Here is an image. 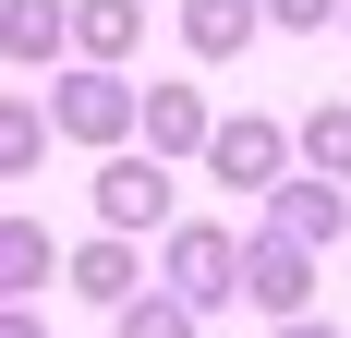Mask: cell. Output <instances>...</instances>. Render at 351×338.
<instances>
[{
  "instance_id": "cell-1",
  "label": "cell",
  "mask_w": 351,
  "mask_h": 338,
  "mask_svg": "<svg viewBox=\"0 0 351 338\" xmlns=\"http://www.w3.org/2000/svg\"><path fill=\"white\" fill-rule=\"evenodd\" d=\"M49 121H61L73 145H97V157H121V145L145 133V85H134V73H97V61H73L61 85H49Z\"/></svg>"
},
{
  "instance_id": "cell-2",
  "label": "cell",
  "mask_w": 351,
  "mask_h": 338,
  "mask_svg": "<svg viewBox=\"0 0 351 338\" xmlns=\"http://www.w3.org/2000/svg\"><path fill=\"white\" fill-rule=\"evenodd\" d=\"M158 290L194 314L243 302V230H218V218H194V230H170V254H158Z\"/></svg>"
},
{
  "instance_id": "cell-3",
  "label": "cell",
  "mask_w": 351,
  "mask_h": 338,
  "mask_svg": "<svg viewBox=\"0 0 351 338\" xmlns=\"http://www.w3.org/2000/svg\"><path fill=\"white\" fill-rule=\"evenodd\" d=\"M97 230H170V157H145V145H121V157H97Z\"/></svg>"
},
{
  "instance_id": "cell-4",
  "label": "cell",
  "mask_w": 351,
  "mask_h": 338,
  "mask_svg": "<svg viewBox=\"0 0 351 338\" xmlns=\"http://www.w3.org/2000/svg\"><path fill=\"white\" fill-rule=\"evenodd\" d=\"M243 302L267 314V326H291V314L315 302V254L279 242V230H243Z\"/></svg>"
},
{
  "instance_id": "cell-5",
  "label": "cell",
  "mask_w": 351,
  "mask_h": 338,
  "mask_svg": "<svg viewBox=\"0 0 351 338\" xmlns=\"http://www.w3.org/2000/svg\"><path fill=\"white\" fill-rule=\"evenodd\" d=\"M291 157H303V145H291L279 121H254V109H243V121H218V145H206V169L230 181V194H254V205L291 181Z\"/></svg>"
},
{
  "instance_id": "cell-6",
  "label": "cell",
  "mask_w": 351,
  "mask_h": 338,
  "mask_svg": "<svg viewBox=\"0 0 351 338\" xmlns=\"http://www.w3.org/2000/svg\"><path fill=\"white\" fill-rule=\"evenodd\" d=\"M267 230L315 254V242H339V230H351V194H339V181H315V169H291L279 194H267Z\"/></svg>"
},
{
  "instance_id": "cell-7",
  "label": "cell",
  "mask_w": 351,
  "mask_h": 338,
  "mask_svg": "<svg viewBox=\"0 0 351 338\" xmlns=\"http://www.w3.org/2000/svg\"><path fill=\"white\" fill-rule=\"evenodd\" d=\"M206 145H218L206 85H145V157H206Z\"/></svg>"
},
{
  "instance_id": "cell-8",
  "label": "cell",
  "mask_w": 351,
  "mask_h": 338,
  "mask_svg": "<svg viewBox=\"0 0 351 338\" xmlns=\"http://www.w3.org/2000/svg\"><path fill=\"white\" fill-rule=\"evenodd\" d=\"M73 49V0H0V61L12 73H49Z\"/></svg>"
},
{
  "instance_id": "cell-9",
  "label": "cell",
  "mask_w": 351,
  "mask_h": 338,
  "mask_svg": "<svg viewBox=\"0 0 351 338\" xmlns=\"http://www.w3.org/2000/svg\"><path fill=\"white\" fill-rule=\"evenodd\" d=\"M254 25H267V0H182V49H194V61H243L254 49Z\"/></svg>"
},
{
  "instance_id": "cell-10",
  "label": "cell",
  "mask_w": 351,
  "mask_h": 338,
  "mask_svg": "<svg viewBox=\"0 0 351 338\" xmlns=\"http://www.w3.org/2000/svg\"><path fill=\"white\" fill-rule=\"evenodd\" d=\"M73 290H85V302H109V314H121V302H145V254H134L121 230L73 242Z\"/></svg>"
},
{
  "instance_id": "cell-11",
  "label": "cell",
  "mask_w": 351,
  "mask_h": 338,
  "mask_svg": "<svg viewBox=\"0 0 351 338\" xmlns=\"http://www.w3.org/2000/svg\"><path fill=\"white\" fill-rule=\"evenodd\" d=\"M134 36H145V0H73V61L121 73V61H134Z\"/></svg>"
},
{
  "instance_id": "cell-12",
  "label": "cell",
  "mask_w": 351,
  "mask_h": 338,
  "mask_svg": "<svg viewBox=\"0 0 351 338\" xmlns=\"http://www.w3.org/2000/svg\"><path fill=\"white\" fill-rule=\"evenodd\" d=\"M49 278H73V254H49V230L12 205V218H0V290H12V302H36Z\"/></svg>"
},
{
  "instance_id": "cell-13",
  "label": "cell",
  "mask_w": 351,
  "mask_h": 338,
  "mask_svg": "<svg viewBox=\"0 0 351 338\" xmlns=\"http://www.w3.org/2000/svg\"><path fill=\"white\" fill-rule=\"evenodd\" d=\"M49 133H61V121H49V97H25V85H12V97H0V181H25V169L49 157Z\"/></svg>"
},
{
  "instance_id": "cell-14",
  "label": "cell",
  "mask_w": 351,
  "mask_h": 338,
  "mask_svg": "<svg viewBox=\"0 0 351 338\" xmlns=\"http://www.w3.org/2000/svg\"><path fill=\"white\" fill-rule=\"evenodd\" d=\"M291 145H303V169H315V181H351V109H339V97L303 109V121H291Z\"/></svg>"
},
{
  "instance_id": "cell-15",
  "label": "cell",
  "mask_w": 351,
  "mask_h": 338,
  "mask_svg": "<svg viewBox=\"0 0 351 338\" xmlns=\"http://www.w3.org/2000/svg\"><path fill=\"white\" fill-rule=\"evenodd\" d=\"M194 326H206V314H194V302H170V290H145V302H121V314H109V338H194Z\"/></svg>"
},
{
  "instance_id": "cell-16",
  "label": "cell",
  "mask_w": 351,
  "mask_h": 338,
  "mask_svg": "<svg viewBox=\"0 0 351 338\" xmlns=\"http://www.w3.org/2000/svg\"><path fill=\"white\" fill-rule=\"evenodd\" d=\"M351 0H267V25H291V36H315V25H339Z\"/></svg>"
},
{
  "instance_id": "cell-17",
  "label": "cell",
  "mask_w": 351,
  "mask_h": 338,
  "mask_svg": "<svg viewBox=\"0 0 351 338\" xmlns=\"http://www.w3.org/2000/svg\"><path fill=\"white\" fill-rule=\"evenodd\" d=\"M0 338H49V326H36V302H12V314H0Z\"/></svg>"
},
{
  "instance_id": "cell-18",
  "label": "cell",
  "mask_w": 351,
  "mask_h": 338,
  "mask_svg": "<svg viewBox=\"0 0 351 338\" xmlns=\"http://www.w3.org/2000/svg\"><path fill=\"white\" fill-rule=\"evenodd\" d=\"M267 338H339V326H315V314H291V326H267Z\"/></svg>"
}]
</instances>
